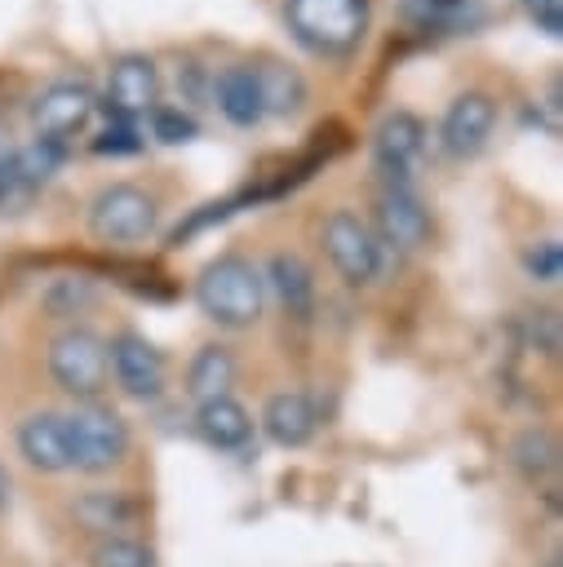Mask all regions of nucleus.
Returning a JSON list of instances; mask_svg holds the SVG:
<instances>
[{
    "instance_id": "f257e3e1",
    "label": "nucleus",
    "mask_w": 563,
    "mask_h": 567,
    "mask_svg": "<svg viewBox=\"0 0 563 567\" xmlns=\"http://www.w3.org/2000/svg\"><path fill=\"white\" fill-rule=\"evenodd\" d=\"M195 301H199V310L213 323H222V328H248V323L262 319V301H266L262 275H257L253 261L226 252V257H217V261H208L199 270Z\"/></svg>"
},
{
    "instance_id": "f03ea898",
    "label": "nucleus",
    "mask_w": 563,
    "mask_h": 567,
    "mask_svg": "<svg viewBox=\"0 0 563 567\" xmlns=\"http://www.w3.org/2000/svg\"><path fill=\"white\" fill-rule=\"evenodd\" d=\"M284 18L310 53L337 58L364 40L372 9L368 0H284Z\"/></svg>"
},
{
    "instance_id": "7ed1b4c3",
    "label": "nucleus",
    "mask_w": 563,
    "mask_h": 567,
    "mask_svg": "<svg viewBox=\"0 0 563 567\" xmlns=\"http://www.w3.org/2000/svg\"><path fill=\"white\" fill-rule=\"evenodd\" d=\"M62 425H66V443H71V470H80V474H106L129 456L124 416L98 399L66 412Z\"/></svg>"
},
{
    "instance_id": "20e7f679",
    "label": "nucleus",
    "mask_w": 563,
    "mask_h": 567,
    "mask_svg": "<svg viewBox=\"0 0 563 567\" xmlns=\"http://www.w3.org/2000/svg\"><path fill=\"white\" fill-rule=\"evenodd\" d=\"M49 377L75 399H98L106 390V341L93 328H66L49 341Z\"/></svg>"
},
{
    "instance_id": "39448f33",
    "label": "nucleus",
    "mask_w": 563,
    "mask_h": 567,
    "mask_svg": "<svg viewBox=\"0 0 563 567\" xmlns=\"http://www.w3.org/2000/svg\"><path fill=\"white\" fill-rule=\"evenodd\" d=\"M155 221H160L155 199L142 186H129V182L102 186L89 204V230L102 244H137L155 230Z\"/></svg>"
},
{
    "instance_id": "423d86ee",
    "label": "nucleus",
    "mask_w": 563,
    "mask_h": 567,
    "mask_svg": "<svg viewBox=\"0 0 563 567\" xmlns=\"http://www.w3.org/2000/svg\"><path fill=\"white\" fill-rule=\"evenodd\" d=\"M324 252H328V261L337 266V275H341L346 284H355V288L377 284L381 261H386L377 230H372L368 221H359L355 213H346V208H337V213L324 221Z\"/></svg>"
},
{
    "instance_id": "0eeeda50",
    "label": "nucleus",
    "mask_w": 563,
    "mask_h": 567,
    "mask_svg": "<svg viewBox=\"0 0 563 567\" xmlns=\"http://www.w3.org/2000/svg\"><path fill=\"white\" fill-rule=\"evenodd\" d=\"M106 372L115 377V385L129 399H142V403L160 399L164 394V377H168L164 354L133 328H124V332H115L106 341Z\"/></svg>"
},
{
    "instance_id": "6e6552de",
    "label": "nucleus",
    "mask_w": 563,
    "mask_h": 567,
    "mask_svg": "<svg viewBox=\"0 0 563 567\" xmlns=\"http://www.w3.org/2000/svg\"><path fill=\"white\" fill-rule=\"evenodd\" d=\"M93 111H98V97H93L89 84H80V80H58V84H49V89L35 97L31 124H35L40 137L66 142V137H75V133L89 128Z\"/></svg>"
},
{
    "instance_id": "1a4fd4ad",
    "label": "nucleus",
    "mask_w": 563,
    "mask_h": 567,
    "mask_svg": "<svg viewBox=\"0 0 563 567\" xmlns=\"http://www.w3.org/2000/svg\"><path fill=\"white\" fill-rule=\"evenodd\" d=\"M151 106H160V71L151 58L129 53L120 62H111L106 75V111L115 115V124H133L137 115H151Z\"/></svg>"
},
{
    "instance_id": "9d476101",
    "label": "nucleus",
    "mask_w": 563,
    "mask_h": 567,
    "mask_svg": "<svg viewBox=\"0 0 563 567\" xmlns=\"http://www.w3.org/2000/svg\"><path fill=\"white\" fill-rule=\"evenodd\" d=\"M492 124H497V102L479 89L470 93H457L443 111V124H439V137H443V151L457 155V159H470L488 146L492 137Z\"/></svg>"
},
{
    "instance_id": "9b49d317",
    "label": "nucleus",
    "mask_w": 563,
    "mask_h": 567,
    "mask_svg": "<svg viewBox=\"0 0 563 567\" xmlns=\"http://www.w3.org/2000/svg\"><path fill=\"white\" fill-rule=\"evenodd\" d=\"M421 146H426V124L412 111H390L377 124L372 155H377V168H381L386 186H408V173L421 159Z\"/></svg>"
},
{
    "instance_id": "f8f14e48",
    "label": "nucleus",
    "mask_w": 563,
    "mask_h": 567,
    "mask_svg": "<svg viewBox=\"0 0 563 567\" xmlns=\"http://www.w3.org/2000/svg\"><path fill=\"white\" fill-rule=\"evenodd\" d=\"M377 239L381 244H395V248H426L430 244V213L426 204L412 195V186H386L377 195Z\"/></svg>"
},
{
    "instance_id": "ddd939ff",
    "label": "nucleus",
    "mask_w": 563,
    "mask_h": 567,
    "mask_svg": "<svg viewBox=\"0 0 563 567\" xmlns=\"http://www.w3.org/2000/svg\"><path fill=\"white\" fill-rule=\"evenodd\" d=\"M18 452L31 470L40 474H62L71 470V443H66V425L58 412H31L18 425Z\"/></svg>"
},
{
    "instance_id": "4468645a",
    "label": "nucleus",
    "mask_w": 563,
    "mask_h": 567,
    "mask_svg": "<svg viewBox=\"0 0 563 567\" xmlns=\"http://www.w3.org/2000/svg\"><path fill=\"white\" fill-rule=\"evenodd\" d=\"M315 425H319V412L301 390H279L262 408V430L279 447H306L315 439Z\"/></svg>"
},
{
    "instance_id": "2eb2a0df",
    "label": "nucleus",
    "mask_w": 563,
    "mask_h": 567,
    "mask_svg": "<svg viewBox=\"0 0 563 567\" xmlns=\"http://www.w3.org/2000/svg\"><path fill=\"white\" fill-rule=\"evenodd\" d=\"M71 518L80 527H89L93 536H129V527L142 518V505L129 492L93 487V492H84V496L71 501Z\"/></svg>"
},
{
    "instance_id": "dca6fc26",
    "label": "nucleus",
    "mask_w": 563,
    "mask_h": 567,
    "mask_svg": "<svg viewBox=\"0 0 563 567\" xmlns=\"http://www.w3.org/2000/svg\"><path fill=\"white\" fill-rule=\"evenodd\" d=\"M195 430H199V439H204L208 447H217V452H239V447H248V439H253V416H248V408H244L239 399L222 394V399H208V403L195 408Z\"/></svg>"
},
{
    "instance_id": "f3484780",
    "label": "nucleus",
    "mask_w": 563,
    "mask_h": 567,
    "mask_svg": "<svg viewBox=\"0 0 563 567\" xmlns=\"http://www.w3.org/2000/svg\"><path fill=\"white\" fill-rule=\"evenodd\" d=\"M213 97H217V111L239 124V128H253L266 120V106H262V89H257V71L253 66H226L217 80H213Z\"/></svg>"
},
{
    "instance_id": "a211bd4d",
    "label": "nucleus",
    "mask_w": 563,
    "mask_h": 567,
    "mask_svg": "<svg viewBox=\"0 0 563 567\" xmlns=\"http://www.w3.org/2000/svg\"><path fill=\"white\" fill-rule=\"evenodd\" d=\"M231 385H235V354L226 346H199L186 368V394L195 403H208L231 394Z\"/></svg>"
},
{
    "instance_id": "6ab92c4d",
    "label": "nucleus",
    "mask_w": 563,
    "mask_h": 567,
    "mask_svg": "<svg viewBox=\"0 0 563 567\" xmlns=\"http://www.w3.org/2000/svg\"><path fill=\"white\" fill-rule=\"evenodd\" d=\"M270 288L279 292L288 315L310 319V310H315V275L297 252H275L270 257Z\"/></svg>"
},
{
    "instance_id": "aec40b11",
    "label": "nucleus",
    "mask_w": 563,
    "mask_h": 567,
    "mask_svg": "<svg viewBox=\"0 0 563 567\" xmlns=\"http://www.w3.org/2000/svg\"><path fill=\"white\" fill-rule=\"evenodd\" d=\"M257 71V89H262V106L266 115H297L301 102H306V84L297 71H288L284 62H266V66H253Z\"/></svg>"
},
{
    "instance_id": "412c9836",
    "label": "nucleus",
    "mask_w": 563,
    "mask_h": 567,
    "mask_svg": "<svg viewBox=\"0 0 563 567\" xmlns=\"http://www.w3.org/2000/svg\"><path fill=\"white\" fill-rule=\"evenodd\" d=\"M510 461H514V470L523 474V478H550L554 470H559V443H554V434L550 430H541V425H532V430H523L514 443H510Z\"/></svg>"
},
{
    "instance_id": "4be33fe9",
    "label": "nucleus",
    "mask_w": 563,
    "mask_h": 567,
    "mask_svg": "<svg viewBox=\"0 0 563 567\" xmlns=\"http://www.w3.org/2000/svg\"><path fill=\"white\" fill-rule=\"evenodd\" d=\"M89 567H155V549L137 536H98L89 549Z\"/></svg>"
},
{
    "instance_id": "5701e85b",
    "label": "nucleus",
    "mask_w": 563,
    "mask_h": 567,
    "mask_svg": "<svg viewBox=\"0 0 563 567\" xmlns=\"http://www.w3.org/2000/svg\"><path fill=\"white\" fill-rule=\"evenodd\" d=\"M89 301H93V284H89L84 275H62V279H53V284L44 288V310H49L53 319H71V315H80Z\"/></svg>"
},
{
    "instance_id": "b1692460",
    "label": "nucleus",
    "mask_w": 563,
    "mask_h": 567,
    "mask_svg": "<svg viewBox=\"0 0 563 567\" xmlns=\"http://www.w3.org/2000/svg\"><path fill=\"white\" fill-rule=\"evenodd\" d=\"M151 133L173 146V142H191V137L199 133V124H195V115H186L182 106H151Z\"/></svg>"
},
{
    "instance_id": "393cba45",
    "label": "nucleus",
    "mask_w": 563,
    "mask_h": 567,
    "mask_svg": "<svg viewBox=\"0 0 563 567\" xmlns=\"http://www.w3.org/2000/svg\"><path fill=\"white\" fill-rule=\"evenodd\" d=\"M523 270H528L536 284H559V275H563V248H559V239L532 244V248L523 252Z\"/></svg>"
},
{
    "instance_id": "a878e982",
    "label": "nucleus",
    "mask_w": 563,
    "mask_h": 567,
    "mask_svg": "<svg viewBox=\"0 0 563 567\" xmlns=\"http://www.w3.org/2000/svg\"><path fill=\"white\" fill-rule=\"evenodd\" d=\"M93 151L98 155H133V151H142V137L133 124H111L102 137H93Z\"/></svg>"
},
{
    "instance_id": "bb28decb",
    "label": "nucleus",
    "mask_w": 563,
    "mask_h": 567,
    "mask_svg": "<svg viewBox=\"0 0 563 567\" xmlns=\"http://www.w3.org/2000/svg\"><path fill=\"white\" fill-rule=\"evenodd\" d=\"M528 13H532V22L545 35H559L563 31V0H528Z\"/></svg>"
},
{
    "instance_id": "cd10ccee",
    "label": "nucleus",
    "mask_w": 563,
    "mask_h": 567,
    "mask_svg": "<svg viewBox=\"0 0 563 567\" xmlns=\"http://www.w3.org/2000/svg\"><path fill=\"white\" fill-rule=\"evenodd\" d=\"M13 151H18V142H13V133H9V124L0 120V168H9V159H13Z\"/></svg>"
},
{
    "instance_id": "c85d7f7f",
    "label": "nucleus",
    "mask_w": 563,
    "mask_h": 567,
    "mask_svg": "<svg viewBox=\"0 0 563 567\" xmlns=\"http://www.w3.org/2000/svg\"><path fill=\"white\" fill-rule=\"evenodd\" d=\"M9 492H13V483H9V470L0 465V509L9 505Z\"/></svg>"
},
{
    "instance_id": "c756f323",
    "label": "nucleus",
    "mask_w": 563,
    "mask_h": 567,
    "mask_svg": "<svg viewBox=\"0 0 563 567\" xmlns=\"http://www.w3.org/2000/svg\"><path fill=\"white\" fill-rule=\"evenodd\" d=\"M541 567H563V558H559V554H550V558H545Z\"/></svg>"
},
{
    "instance_id": "7c9ffc66",
    "label": "nucleus",
    "mask_w": 563,
    "mask_h": 567,
    "mask_svg": "<svg viewBox=\"0 0 563 567\" xmlns=\"http://www.w3.org/2000/svg\"><path fill=\"white\" fill-rule=\"evenodd\" d=\"M0 190H4V173H0Z\"/></svg>"
}]
</instances>
